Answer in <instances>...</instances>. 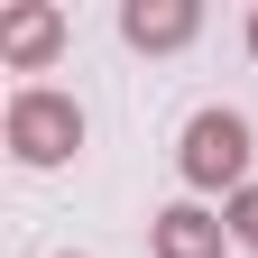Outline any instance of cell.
<instances>
[{
  "mask_svg": "<svg viewBox=\"0 0 258 258\" xmlns=\"http://www.w3.org/2000/svg\"><path fill=\"white\" fill-rule=\"evenodd\" d=\"M249 175V120L240 111H203L184 129V184H240Z\"/></svg>",
  "mask_w": 258,
  "mask_h": 258,
  "instance_id": "2",
  "label": "cell"
},
{
  "mask_svg": "<svg viewBox=\"0 0 258 258\" xmlns=\"http://www.w3.org/2000/svg\"><path fill=\"white\" fill-rule=\"evenodd\" d=\"M55 46H64V10H46V0H10L0 10V55L10 64H55Z\"/></svg>",
  "mask_w": 258,
  "mask_h": 258,
  "instance_id": "3",
  "label": "cell"
},
{
  "mask_svg": "<svg viewBox=\"0 0 258 258\" xmlns=\"http://www.w3.org/2000/svg\"><path fill=\"white\" fill-rule=\"evenodd\" d=\"M221 240H231V221H212L203 203L157 212V258H221Z\"/></svg>",
  "mask_w": 258,
  "mask_h": 258,
  "instance_id": "5",
  "label": "cell"
},
{
  "mask_svg": "<svg viewBox=\"0 0 258 258\" xmlns=\"http://www.w3.org/2000/svg\"><path fill=\"white\" fill-rule=\"evenodd\" d=\"M249 55H258V19H249Z\"/></svg>",
  "mask_w": 258,
  "mask_h": 258,
  "instance_id": "7",
  "label": "cell"
},
{
  "mask_svg": "<svg viewBox=\"0 0 258 258\" xmlns=\"http://www.w3.org/2000/svg\"><path fill=\"white\" fill-rule=\"evenodd\" d=\"M231 240H249V249H258V184H240V194H231Z\"/></svg>",
  "mask_w": 258,
  "mask_h": 258,
  "instance_id": "6",
  "label": "cell"
},
{
  "mask_svg": "<svg viewBox=\"0 0 258 258\" xmlns=\"http://www.w3.org/2000/svg\"><path fill=\"white\" fill-rule=\"evenodd\" d=\"M194 28H203L194 0H129V10H120V37L129 46H184Z\"/></svg>",
  "mask_w": 258,
  "mask_h": 258,
  "instance_id": "4",
  "label": "cell"
},
{
  "mask_svg": "<svg viewBox=\"0 0 258 258\" xmlns=\"http://www.w3.org/2000/svg\"><path fill=\"white\" fill-rule=\"evenodd\" d=\"M74 148H83V111L64 92H19L10 102V157L19 166H64Z\"/></svg>",
  "mask_w": 258,
  "mask_h": 258,
  "instance_id": "1",
  "label": "cell"
}]
</instances>
